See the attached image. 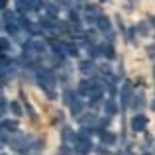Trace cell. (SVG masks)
I'll return each mask as SVG.
<instances>
[{
	"mask_svg": "<svg viewBox=\"0 0 155 155\" xmlns=\"http://www.w3.org/2000/svg\"><path fill=\"white\" fill-rule=\"evenodd\" d=\"M149 24H151V26L155 28V16H151V20H149Z\"/></svg>",
	"mask_w": 155,
	"mask_h": 155,
	"instance_id": "23",
	"label": "cell"
},
{
	"mask_svg": "<svg viewBox=\"0 0 155 155\" xmlns=\"http://www.w3.org/2000/svg\"><path fill=\"white\" fill-rule=\"evenodd\" d=\"M10 47V41L6 38H0V49H8Z\"/></svg>",
	"mask_w": 155,
	"mask_h": 155,
	"instance_id": "18",
	"label": "cell"
},
{
	"mask_svg": "<svg viewBox=\"0 0 155 155\" xmlns=\"http://www.w3.org/2000/svg\"><path fill=\"white\" fill-rule=\"evenodd\" d=\"M102 92H104V88L100 87V84H94V87L91 88V92H88V98H91L92 102H96V100L102 96Z\"/></svg>",
	"mask_w": 155,
	"mask_h": 155,
	"instance_id": "4",
	"label": "cell"
},
{
	"mask_svg": "<svg viewBox=\"0 0 155 155\" xmlns=\"http://www.w3.org/2000/svg\"><path fill=\"white\" fill-rule=\"evenodd\" d=\"M104 110H106V114H116V104H114L112 100H106Z\"/></svg>",
	"mask_w": 155,
	"mask_h": 155,
	"instance_id": "14",
	"label": "cell"
},
{
	"mask_svg": "<svg viewBox=\"0 0 155 155\" xmlns=\"http://www.w3.org/2000/svg\"><path fill=\"white\" fill-rule=\"evenodd\" d=\"M132 128H134V132H143V130L147 128V118H145L143 114H137V116H134Z\"/></svg>",
	"mask_w": 155,
	"mask_h": 155,
	"instance_id": "3",
	"label": "cell"
},
{
	"mask_svg": "<svg viewBox=\"0 0 155 155\" xmlns=\"http://www.w3.org/2000/svg\"><path fill=\"white\" fill-rule=\"evenodd\" d=\"M92 122H94V114H87V116H83V118H81V126H83V128L91 126Z\"/></svg>",
	"mask_w": 155,
	"mask_h": 155,
	"instance_id": "13",
	"label": "cell"
},
{
	"mask_svg": "<svg viewBox=\"0 0 155 155\" xmlns=\"http://www.w3.org/2000/svg\"><path fill=\"white\" fill-rule=\"evenodd\" d=\"M141 104H143V96H141V94H136V98H134V106L137 108V106H141Z\"/></svg>",
	"mask_w": 155,
	"mask_h": 155,
	"instance_id": "17",
	"label": "cell"
},
{
	"mask_svg": "<svg viewBox=\"0 0 155 155\" xmlns=\"http://www.w3.org/2000/svg\"><path fill=\"white\" fill-rule=\"evenodd\" d=\"M100 137H102V141H104V143H108V145L116 141V136L110 134V132H100Z\"/></svg>",
	"mask_w": 155,
	"mask_h": 155,
	"instance_id": "10",
	"label": "cell"
},
{
	"mask_svg": "<svg viewBox=\"0 0 155 155\" xmlns=\"http://www.w3.org/2000/svg\"><path fill=\"white\" fill-rule=\"evenodd\" d=\"M0 128H2V132H16L18 130V122L16 120H4L0 124Z\"/></svg>",
	"mask_w": 155,
	"mask_h": 155,
	"instance_id": "5",
	"label": "cell"
},
{
	"mask_svg": "<svg viewBox=\"0 0 155 155\" xmlns=\"http://www.w3.org/2000/svg\"><path fill=\"white\" fill-rule=\"evenodd\" d=\"M140 34L141 35H147V26H145V24H140Z\"/></svg>",
	"mask_w": 155,
	"mask_h": 155,
	"instance_id": "20",
	"label": "cell"
},
{
	"mask_svg": "<svg viewBox=\"0 0 155 155\" xmlns=\"http://www.w3.org/2000/svg\"><path fill=\"white\" fill-rule=\"evenodd\" d=\"M153 110H155V100H153Z\"/></svg>",
	"mask_w": 155,
	"mask_h": 155,
	"instance_id": "25",
	"label": "cell"
},
{
	"mask_svg": "<svg viewBox=\"0 0 155 155\" xmlns=\"http://www.w3.org/2000/svg\"><path fill=\"white\" fill-rule=\"evenodd\" d=\"M81 71H83L84 75L92 73V71H94V63H92V61H84V63H81Z\"/></svg>",
	"mask_w": 155,
	"mask_h": 155,
	"instance_id": "11",
	"label": "cell"
},
{
	"mask_svg": "<svg viewBox=\"0 0 155 155\" xmlns=\"http://www.w3.org/2000/svg\"><path fill=\"white\" fill-rule=\"evenodd\" d=\"M75 147H77V151H79L81 155H87L92 149V145H91V140H88V137H79V136H77Z\"/></svg>",
	"mask_w": 155,
	"mask_h": 155,
	"instance_id": "2",
	"label": "cell"
},
{
	"mask_svg": "<svg viewBox=\"0 0 155 155\" xmlns=\"http://www.w3.org/2000/svg\"><path fill=\"white\" fill-rule=\"evenodd\" d=\"M88 53H91V55H92V57H94V55H98V53H100V51H98V47H94V45H92V47H91V49H88Z\"/></svg>",
	"mask_w": 155,
	"mask_h": 155,
	"instance_id": "21",
	"label": "cell"
},
{
	"mask_svg": "<svg viewBox=\"0 0 155 155\" xmlns=\"http://www.w3.org/2000/svg\"><path fill=\"white\" fill-rule=\"evenodd\" d=\"M10 110L16 114V116H22V114H24V112H22V106H20L18 102H12V104H10Z\"/></svg>",
	"mask_w": 155,
	"mask_h": 155,
	"instance_id": "15",
	"label": "cell"
},
{
	"mask_svg": "<svg viewBox=\"0 0 155 155\" xmlns=\"http://www.w3.org/2000/svg\"><path fill=\"white\" fill-rule=\"evenodd\" d=\"M153 77H155V69H153Z\"/></svg>",
	"mask_w": 155,
	"mask_h": 155,
	"instance_id": "27",
	"label": "cell"
},
{
	"mask_svg": "<svg viewBox=\"0 0 155 155\" xmlns=\"http://www.w3.org/2000/svg\"><path fill=\"white\" fill-rule=\"evenodd\" d=\"M0 102H2V94H0Z\"/></svg>",
	"mask_w": 155,
	"mask_h": 155,
	"instance_id": "26",
	"label": "cell"
},
{
	"mask_svg": "<svg viewBox=\"0 0 155 155\" xmlns=\"http://www.w3.org/2000/svg\"><path fill=\"white\" fill-rule=\"evenodd\" d=\"M98 26H100V30H102V31H108L110 30V20L104 18V16H98Z\"/></svg>",
	"mask_w": 155,
	"mask_h": 155,
	"instance_id": "12",
	"label": "cell"
},
{
	"mask_svg": "<svg viewBox=\"0 0 155 155\" xmlns=\"http://www.w3.org/2000/svg\"><path fill=\"white\" fill-rule=\"evenodd\" d=\"M6 2H8V0H0V8H4V6H6Z\"/></svg>",
	"mask_w": 155,
	"mask_h": 155,
	"instance_id": "24",
	"label": "cell"
},
{
	"mask_svg": "<svg viewBox=\"0 0 155 155\" xmlns=\"http://www.w3.org/2000/svg\"><path fill=\"white\" fill-rule=\"evenodd\" d=\"M6 136H4V134H0V145H4V143H6Z\"/></svg>",
	"mask_w": 155,
	"mask_h": 155,
	"instance_id": "22",
	"label": "cell"
},
{
	"mask_svg": "<svg viewBox=\"0 0 155 155\" xmlns=\"http://www.w3.org/2000/svg\"><path fill=\"white\" fill-rule=\"evenodd\" d=\"M71 110H73V114H77V116H79V114L83 112V102H81L79 98H75L71 102Z\"/></svg>",
	"mask_w": 155,
	"mask_h": 155,
	"instance_id": "9",
	"label": "cell"
},
{
	"mask_svg": "<svg viewBox=\"0 0 155 155\" xmlns=\"http://www.w3.org/2000/svg\"><path fill=\"white\" fill-rule=\"evenodd\" d=\"M92 87H94V83H92V81H83V83H81V87H79V94L88 96V92H91Z\"/></svg>",
	"mask_w": 155,
	"mask_h": 155,
	"instance_id": "7",
	"label": "cell"
},
{
	"mask_svg": "<svg viewBox=\"0 0 155 155\" xmlns=\"http://www.w3.org/2000/svg\"><path fill=\"white\" fill-rule=\"evenodd\" d=\"M71 140L77 141V136H75V134H73L69 128H65V130H63V141H65L67 145H71Z\"/></svg>",
	"mask_w": 155,
	"mask_h": 155,
	"instance_id": "8",
	"label": "cell"
},
{
	"mask_svg": "<svg viewBox=\"0 0 155 155\" xmlns=\"http://www.w3.org/2000/svg\"><path fill=\"white\" fill-rule=\"evenodd\" d=\"M59 155H73V153H71V149L65 145V147H61V149H59Z\"/></svg>",
	"mask_w": 155,
	"mask_h": 155,
	"instance_id": "19",
	"label": "cell"
},
{
	"mask_svg": "<svg viewBox=\"0 0 155 155\" xmlns=\"http://www.w3.org/2000/svg\"><path fill=\"white\" fill-rule=\"evenodd\" d=\"M132 96H134V94H132V87H130V84L126 83L124 87H122V102L128 104L130 100H132Z\"/></svg>",
	"mask_w": 155,
	"mask_h": 155,
	"instance_id": "6",
	"label": "cell"
},
{
	"mask_svg": "<svg viewBox=\"0 0 155 155\" xmlns=\"http://www.w3.org/2000/svg\"><path fill=\"white\" fill-rule=\"evenodd\" d=\"M102 53L108 57V59H112V57H114V47H112V45H104V47H102Z\"/></svg>",
	"mask_w": 155,
	"mask_h": 155,
	"instance_id": "16",
	"label": "cell"
},
{
	"mask_svg": "<svg viewBox=\"0 0 155 155\" xmlns=\"http://www.w3.org/2000/svg\"><path fill=\"white\" fill-rule=\"evenodd\" d=\"M39 84L49 92V98H55V92H53V88H55V79H53L51 73H39Z\"/></svg>",
	"mask_w": 155,
	"mask_h": 155,
	"instance_id": "1",
	"label": "cell"
}]
</instances>
